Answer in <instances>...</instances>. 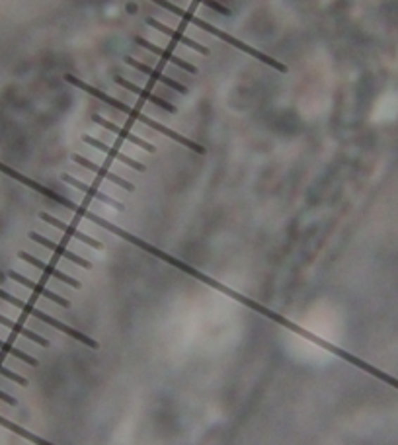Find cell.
Here are the masks:
<instances>
[{
    "label": "cell",
    "instance_id": "18",
    "mask_svg": "<svg viewBox=\"0 0 398 445\" xmlns=\"http://www.w3.org/2000/svg\"><path fill=\"white\" fill-rule=\"evenodd\" d=\"M153 4H156V6H160V8H165L168 10V12H172L174 16H178V18H182V20H186L188 18V10H184L180 8V6H176V4H172L170 0H150Z\"/></svg>",
    "mask_w": 398,
    "mask_h": 445
},
{
    "label": "cell",
    "instance_id": "15",
    "mask_svg": "<svg viewBox=\"0 0 398 445\" xmlns=\"http://www.w3.org/2000/svg\"><path fill=\"white\" fill-rule=\"evenodd\" d=\"M0 324H2V326H8L12 332H16V334L24 336V338H27V340L35 342V344H39V346H47V340H45V338H41L39 334H35V332H32L30 328H26V326H22V324L10 321V318H6V316H4V314H0Z\"/></svg>",
    "mask_w": 398,
    "mask_h": 445
},
{
    "label": "cell",
    "instance_id": "2",
    "mask_svg": "<svg viewBox=\"0 0 398 445\" xmlns=\"http://www.w3.org/2000/svg\"><path fill=\"white\" fill-rule=\"evenodd\" d=\"M135 44L141 45V47H145L147 51L158 55V57H160V59H165L166 63H172V65H176L178 69H184L186 72H191V75H195V72H198V69H195L191 63H186L184 59H180L178 55H174L172 51H166V49L158 47V45H155L153 41H148V39H145V37H141V35L135 37Z\"/></svg>",
    "mask_w": 398,
    "mask_h": 445
},
{
    "label": "cell",
    "instance_id": "20",
    "mask_svg": "<svg viewBox=\"0 0 398 445\" xmlns=\"http://www.w3.org/2000/svg\"><path fill=\"white\" fill-rule=\"evenodd\" d=\"M0 375L6 377V379H10V381H14V383H20L22 387H26L27 385V381L24 379V377L18 375V373H14V371H10V369H6L4 366H0Z\"/></svg>",
    "mask_w": 398,
    "mask_h": 445
},
{
    "label": "cell",
    "instance_id": "3",
    "mask_svg": "<svg viewBox=\"0 0 398 445\" xmlns=\"http://www.w3.org/2000/svg\"><path fill=\"white\" fill-rule=\"evenodd\" d=\"M115 82H117L120 86L125 88V90H129V92H135V94L143 98V100H147V102H150V104H155L156 108L165 110V112H168V114H176V112H178V110L174 108V104H170V102H166L165 98L156 96V94H153V92H148L147 88L137 86V84H133V82H129L127 79H123V77H115Z\"/></svg>",
    "mask_w": 398,
    "mask_h": 445
},
{
    "label": "cell",
    "instance_id": "13",
    "mask_svg": "<svg viewBox=\"0 0 398 445\" xmlns=\"http://www.w3.org/2000/svg\"><path fill=\"white\" fill-rule=\"evenodd\" d=\"M8 278L10 280L18 281V283H22V285H26V288L32 289L34 293L45 297V299H49V301H53V303H59L61 307H69V301H67V299H63V297H59L57 293H53V291H49V289H45L44 285H39V283H35V281L27 280V278H24V276H22V273H18V271H8Z\"/></svg>",
    "mask_w": 398,
    "mask_h": 445
},
{
    "label": "cell",
    "instance_id": "7",
    "mask_svg": "<svg viewBox=\"0 0 398 445\" xmlns=\"http://www.w3.org/2000/svg\"><path fill=\"white\" fill-rule=\"evenodd\" d=\"M147 24L150 27H153V30H158V32H162V34L168 35V37H172L174 41H178V44H182V45H188V47H191L193 51L201 53V55H209V49L205 47V45H199L198 41H193L191 37L180 34L178 30H174V27L166 26V24H162V22H158V20H155V18H148Z\"/></svg>",
    "mask_w": 398,
    "mask_h": 445
},
{
    "label": "cell",
    "instance_id": "19",
    "mask_svg": "<svg viewBox=\"0 0 398 445\" xmlns=\"http://www.w3.org/2000/svg\"><path fill=\"white\" fill-rule=\"evenodd\" d=\"M198 2H201V4H203V6H207V8L215 10V12H219V14H225V16L231 14V10L226 8L225 4L217 2V0H198Z\"/></svg>",
    "mask_w": 398,
    "mask_h": 445
},
{
    "label": "cell",
    "instance_id": "21",
    "mask_svg": "<svg viewBox=\"0 0 398 445\" xmlns=\"http://www.w3.org/2000/svg\"><path fill=\"white\" fill-rule=\"evenodd\" d=\"M0 401H4L6 404H16V399H12L8 393H4V391H0Z\"/></svg>",
    "mask_w": 398,
    "mask_h": 445
},
{
    "label": "cell",
    "instance_id": "4",
    "mask_svg": "<svg viewBox=\"0 0 398 445\" xmlns=\"http://www.w3.org/2000/svg\"><path fill=\"white\" fill-rule=\"evenodd\" d=\"M125 61H127V65H131L133 69L141 70L143 75H147V77H150V79L156 80V82H162L165 86L172 88V90H176V92H180V94H188V88L184 86V84H180L178 80H174V79H170V77H166V75H162L160 70L150 69L148 65L137 61L135 57H125Z\"/></svg>",
    "mask_w": 398,
    "mask_h": 445
},
{
    "label": "cell",
    "instance_id": "12",
    "mask_svg": "<svg viewBox=\"0 0 398 445\" xmlns=\"http://www.w3.org/2000/svg\"><path fill=\"white\" fill-rule=\"evenodd\" d=\"M39 219L45 221V223H49V225H53V227H57L59 231H63L67 236H72V238H77V240H80V243H84V245L92 246V248H102V243H98L96 238L86 236L84 233H80V231H77L75 227H70V225H67V223H63V221H59V219L51 217L49 213H39Z\"/></svg>",
    "mask_w": 398,
    "mask_h": 445
},
{
    "label": "cell",
    "instance_id": "16",
    "mask_svg": "<svg viewBox=\"0 0 398 445\" xmlns=\"http://www.w3.org/2000/svg\"><path fill=\"white\" fill-rule=\"evenodd\" d=\"M0 349H2V352H6V354H10L12 358L26 361V363H30V366H37V359L32 358V356H27L26 352H22V349L14 348V346H12V344H8V342L0 340Z\"/></svg>",
    "mask_w": 398,
    "mask_h": 445
},
{
    "label": "cell",
    "instance_id": "9",
    "mask_svg": "<svg viewBox=\"0 0 398 445\" xmlns=\"http://www.w3.org/2000/svg\"><path fill=\"white\" fill-rule=\"evenodd\" d=\"M82 141H84L86 145H90V147H94V148H98V150H102V153H105V155H110V157L115 158V160H120V162H125V165L131 166V168H135V170H139V172H145V165H141V162H137V160H133V158L127 157V155H123L122 150H117V148L112 147V145H105V143H102V141H98V139H94V137H90V135H82Z\"/></svg>",
    "mask_w": 398,
    "mask_h": 445
},
{
    "label": "cell",
    "instance_id": "6",
    "mask_svg": "<svg viewBox=\"0 0 398 445\" xmlns=\"http://www.w3.org/2000/svg\"><path fill=\"white\" fill-rule=\"evenodd\" d=\"M72 162L84 166V168H88V170H92L94 174L102 176V178L110 180V182H113L115 186H120V188H123V190H127V192H133V190H135V186H133V183L127 182V180H123L122 176L113 174V172H110V170H105L104 166L96 165L94 160H88V158L80 157V155H72Z\"/></svg>",
    "mask_w": 398,
    "mask_h": 445
},
{
    "label": "cell",
    "instance_id": "10",
    "mask_svg": "<svg viewBox=\"0 0 398 445\" xmlns=\"http://www.w3.org/2000/svg\"><path fill=\"white\" fill-rule=\"evenodd\" d=\"M92 120H94V123H98V125H102L104 129H108V131L115 133L117 137L129 141V143H133V145H137V147H141V148H145V150H148V153H155V145H150V143H147L145 139H141V137H137V135H133L129 129L113 125L112 122H108V120H105V117H102V115H94Z\"/></svg>",
    "mask_w": 398,
    "mask_h": 445
},
{
    "label": "cell",
    "instance_id": "8",
    "mask_svg": "<svg viewBox=\"0 0 398 445\" xmlns=\"http://www.w3.org/2000/svg\"><path fill=\"white\" fill-rule=\"evenodd\" d=\"M30 238H32V240H35V243H39L41 246H45V248H49V250L57 254V256H63V258H67L69 262L78 264L80 268H86V270H90V268H92V264L88 262V260H84V258H80L78 254L70 252L69 248H65L63 245H57V243H53V240H49V238H45V236L37 235V233H30Z\"/></svg>",
    "mask_w": 398,
    "mask_h": 445
},
{
    "label": "cell",
    "instance_id": "14",
    "mask_svg": "<svg viewBox=\"0 0 398 445\" xmlns=\"http://www.w3.org/2000/svg\"><path fill=\"white\" fill-rule=\"evenodd\" d=\"M63 180H65L67 183H70V186H75V188H77V190H80V192L88 193V195H90V198H94V200L104 201V203H108V205H112V207H115V209H123L122 203H117V201L113 200V198H110V195H105V193H102L100 190H96V188H90V186H86L84 182H80L78 178H72V176L65 174V176H63Z\"/></svg>",
    "mask_w": 398,
    "mask_h": 445
},
{
    "label": "cell",
    "instance_id": "11",
    "mask_svg": "<svg viewBox=\"0 0 398 445\" xmlns=\"http://www.w3.org/2000/svg\"><path fill=\"white\" fill-rule=\"evenodd\" d=\"M18 256H20V258L24 260V262L32 264V266H35L37 270L45 271L47 276H51V278H55V280L63 281V283H67V285H70V288H80V283H78L77 280H72L70 276H67V273H63L61 270H57V268H55V266H51V264L41 262L39 258H35V256H32V254H27V252H20Z\"/></svg>",
    "mask_w": 398,
    "mask_h": 445
},
{
    "label": "cell",
    "instance_id": "1",
    "mask_svg": "<svg viewBox=\"0 0 398 445\" xmlns=\"http://www.w3.org/2000/svg\"><path fill=\"white\" fill-rule=\"evenodd\" d=\"M0 299H2V301H6V303H10V305L18 307V309H22L24 313L32 314V316H35V318H39L41 323L49 324V326H53V328H57V330L67 332V334H70V336H75L77 340L84 342V344H88V346H92V348H96V342L92 340V338H86L84 334H80V332L75 330V328H70V326H67V324H63V323H59V321H55L53 316L41 313L39 309H35V307L27 305L26 301H22V299H18V297L10 295V293H6V291H2V289H0Z\"/></svg>",
    "mask_w": 398,
    "mask_h": 445
},
{
    "label": "cell",
    "instance_id": "17",
    "mask_svg": "<svg viewBox=\"0 0 398 445\" xmlns=\"http://www.w3.org/2000/svg\"><path fill=\"white\" fill-rule=\"evenodd\" d=\"M0 426H4V428L12 430V432H16V434H20V436L27 437L30 441L34 439V444H37V445L44 444V439H41V437H37V436H34V434H30V432H26V430H22L20 426H16V424H12V422H8L6 418H2V416H0Z\"/></svg>",
    "mask_w": 398,
    "mask_h": 445
},
{
    "label": "cell",
    "instance_id": "5",
    "mask_svg": "<svg viewBox=\"0 0 398 445\" xmlns=\"http://www.w3.org/2000/svg\"><path fill=\"white\" fill-rule=\"evenodd\" d=\"M0 172H4V174H8L12 176L14 180H18V182H22V183H26V186H30L32 190H35V192H39V193H44V195H47V198H51V200L55 201H59V203H63V205H67V207H72L75 211H78V213H86L84 209H80V207H77V205H72V203H69L67 200H63L61 195H57V193H53L51 190H47V188H44V186H39V183H35L34 180H30V178H26V176H22L20 172H16V170H12V168H8V166H4L2 162H0Z\"/></svg>",
    "mask_w": 398,
    "mask_h": 445
}]
</instances>
